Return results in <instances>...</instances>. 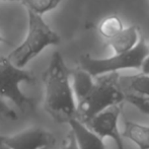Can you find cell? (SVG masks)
<instances>
[{
	"label": "cell",
	"mask_w": 149,
	"mask_h": 149,
	"mask_svg": "<svg viewBox=\"0 0 149 149\" xmlns=\"http://www.w3.org/2000/svg\"><path fill=\"white\" fill-rule=\"evenodd\" d=\"M45 110L57 123H69L76 118V102L70 84V70L59 52L52 55L44 73Z\"/></svg>",
	"instance_id": "1"
},
{
	"label": "cell",
	"mask_w": 149,
	"mask_h": 149,
	"mask_svg": "<svg viewBox=\"0 0 149 149\" xmlns=\"http://www.w3.org/2000/svg\"><path fill=\"white\" fill-rule=\"evenodd\" d=\"M138 42V28L131 26L122 30L117 36L110 39L109 45L115 50V53H124L135 47Z\"/></svg>",
	"instance_id": "11"
},
{
	"label": "cell",
	"mask_w": 149,
	"mask_h": 149,
	"mask_svg": "<svg viewBox=\"0 0 149 149\" xmlns=\"http://www.w3.org/2000/svg\"><path fill=\"white\" fill-rule=\"evenodd\" d=\"M0 118H5L9 120L17 119L16 113L2 98H0Z\"/></svg>",
	"instance_id": "16"
},
{
	"label": "cell",
	"mask_w": 149,
	"mask_h": 149,
	"mask_svg": "<svg viewBox=\"0 0 149 149\" xmlns=\"http://www.w3.org/2000/svg\"><path fill=\"white\" fill-rule=\"evenodd\" d=\"M43 149H49V148H43Z\"/></svg>",
	"instance_id": "22"
},
{
	"label": "cell",
	"mask_w": 149,
	"mask_h": 149,
	"mask_svg": "<svg viewBox=\"0 0 149 149\" xmlns=\"http://www.w3.org/2000/svg\"><path fill=\"white\" fill-rule=\"evenodd\" d=\"M61 149H78L76 141H75V138L71 131L66 137V139L64 140V142H63V145Z\"/></svg>",
	"instance_id": "17"
},
{
	"label": "cell",
	"mask_w": 149,
	"mask_h": 149,
	"mask_svg": "<svg viewBox=\"0 0 149 149\" xmlns=\"http://www.w3.org/2000/svg\"><path fill=\"white\" fill-rule=\"evenodd\" d=\"M0 43H4V44H6V45H9V46H13L11 43H10V42H8L6 39H4L1 35H0Z\"/></svg>",
	"instance_id": "19"
},
{
	"label": "cell",
	"mask_w": 149,
	"mask_h": 149,
	"mask_svg": "<svg viewBox=\"0 0 149 149\" xmlns=\"http://www.w3.org/2000/svg\"><path fill=\"white\" fill-rule=\"evenodd\" d=\"M122 108L123 104L110 107L107 110L98 113L87 123H85V125L95 134H97L100 138H112L116 143L117 149H125L122 140L123 138L118 127Z\"/></svg>",
	"instance_id": "6"
},
{
	"label": "cell",
	"mask_w": 149,
	"mask_h": 149,
	"mask_svg": "<svg viewBox=\"0 0 149 149\" xmlns=\"http://www.w3.org/2000/svg\"><path fill=\"white\" fill-rule=\"evenodd\" d=\"M125 102L135 107L140 113L149 116V97L136 95L133 93H125Z\"/></svg>",
	"instance_id": "15"
},
{
	"label": "cell",
	"mask_w": 149,
	"mask_h": 149,
	"mask_svg": "<svg viewBox=\"0 0 149 149\" xmlns=\"http://www.w3.org/2000/svg\"><path fill=\"white\" fill-rule=\"evenodd\" d=\"M28 35L24 41L7 56L15 66L24 68L29 62L35 59L49 46H58L61 38L46 24L42 15L28 11Z\"/></svg>",
	"instance_id": "3"
},
{
	"label": "cell",
	"mask_w": 149,
	"mask_h": 149,
	"mask_svg": "<svg viewBox=\"0 0 149 149\" xmlns=\"http://www.w3.org/2000/svg\"><path fill=\"white\" fill-rule=\"evenodd\" d=\"M0 1H20V0H0Z\"/></svg>",
	"instance_id": "21"
},
{
	"label": "cell",
	"mask_w": 149,
	"mask_h": 149,
	"mask_svg": "<svg viewBox=\"0 0 149 149\" xmlns=\"http://www.w3.org/2000/svg\"><path fill=\"white\" fill-rule=\"evenodd\" d=\"M0 138H1V136H0Z\"/></svg>",
	"instance_id": "23"
},
{
	"label": "cell",
	"mask_w": 149,
	"mask_h": 149,
	"mask_svg": "<svg viewBox=\"0 0 149 149\" xmlns=\"http://www.w3.org/2000/svg\"><path fill=\"white\" fill-rule=\"evenodd\" d=\"M123 30V24L119 16L112 15L104 18L100 24V33L107 39H112Z\"/></svg>",
	"instance_id": "14"
},
{
	"label": "cell",
	"mask_w": 149,
	"mask_h": 149,
	"mask_svg": "<svg viewBox=\"0 0 149 149\" xmlns=\"http://www.w3.org/2000/svg\"><path fill=\"white\" fill-rule=\"evenodd\" d=\"M61 1L62 0H20L28 11L40 15L54 10L61 3Z\"/></svg>",
	"instance_id": "13"
},
{
	"label": "cell",
	"mask_w": 149,
	"mask_h": 149,
	"mask_svg": "<svg viewBox=\"0 0 149 149\" xmlns=\"http://www.w3.org/2000/svg\"><path fill=\"white\" fill-rule=\"evenodd\" d=\"M70 76H72L73 85L72 90L76 98V102L81 100L91 89L94 79L88 72L83 70L80 67L70 70Z\"/></svg>",
	"instance_id": "12"
},
{
	"label": "cell",
	"mask_w": 149,
	"mask_h": 149,
	"mask_svg": "<svg viewBox=\"0 0 149 149\" xmlns=\"http://www.w3.org/2000/svg\"><path fill=\"white\" fill-rule=\"evenodd\" d=\"M124 126L122 138L132 141L139 149H149V126H143L128 120L124 121Z\"/></svg>",
	"instance_id": "10"
},
{
	"label": "cell",
	"mask_w": 149,
	"mask_h": 149,
	"mask_svg": "<svg viewBox=\"0 0 149 149\" xmlns=\"http://www.w3.org/2000/svg\"><path fill=\"white\" fill-rule=\"evenodd\" d=\"M125 102V92L120 85L118 72H111L94 77L89 92L76 102V118L87 123L92 117L108 108Z\"/></svg>",
	"instance_id": "2"
},
{
	"label": "cell",
	"mask_w": 149,
	"mask_h": 149,
	"mask_svg": "<svg viewBox=\"0 0 149 149\" xmlns=\"http://www.w3.org/2000/svg\"><path fill=\"white\" fill-rule=\"evenodd\" d=\"M120 85L125 93L149 97V74L140 73L128 76L120 75Z\"/></svg>",
	"instance_id": "9"
},
{
	"label": "cell",
	"mask_w": 149,
	"mask_h": 149,
	"mask_svg": "<svg viewBox=\"0 0 149 149\" xmlns=\"http://www.w3.org/2000/svg\"><path fill=\"white\" fill-rule=\"evenodd\" d=\"M2 142L10 149H43L54 146L56 138L50 132L36 127L10 137L2 136Z\"/></svg>",
	"instance_id": "7"
},
{
	"label": "cell",
	"mask_w": 149,
	"mask_h": 149,
	"mask_svg": "<svg viewBox=\"0 0 149 149\" xmlns=\"http://www.w3.org/2000/svg\"><path fill=\"white\" fill-rule=\"evenodd\" d=\"M68 124L78 149H106L104 139L77 118L69 121Z\"/></svg>",
	"instance_id": "8"
},
{
	"label": "cell",
	"mask_w": 149,
	"mask_h": 149,
	"mask_svg": "<svg viewBox=\"0 0 149 149\" xmlns=\"http://www.w3.org/2000/svg\"><path fill=\"white\" fill-rule=\"evenodd\" d=\"M0 149H10L6 144H4L3 142H2V136H1V138H0Z\"/></svg>",
	"instance_id": "20"
},
{
	"label": "cell",
	"mask_w": 149,
	"mask_h": 149,
	"mask_svg": "<svg viewBox=\"0 0 149 149\" xmlns=\"http://www.w3.org/2000/svg\"><path fill=\"white\" fill-rule=\"evenodd\" d=\"M140 69H141L142 73H145V74H149V55L146 56L145 59L143 60V62H142Z\"/></svg>",
	"instance_id": "18"
},
{
	"label": "cell",
	"mask_w": 149,
	"mask_h": 149,
	"mask_svg": "<svg viewBox=\"0 0 149 149\" xmlns=\"http://www.w3.org/2000/svg\"><path fill=\"white\" fill-rule=\"evenodd\" d=\"M35 81V76L30 71L15 66L8 57H0V98L9 100L19 109L31 106V100L24 94L19 85Z\"/></svg>",
	"instance_id": "5"
},
{
	"label": "cell",
	"mask_w": 149,
	"mask_h": 149,
	"mask_svg": "<svg viewBox=\"0 0 149 149\" xmlns=\"http://www.w3.org/2000/svg\"><path fill=\"white\" fill-rule=\"evenodd\" d=\"M149 55V46L145 38L141 36L135 47L124 53L104 59L91 57L88 54L79 58V67L88 72L92 77L111 72H118L123 69H140L143 60Z\"/></svg>",
	"instance_id": "4"
}]
</instances>
